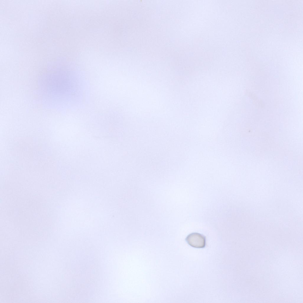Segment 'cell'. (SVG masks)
<instances>
[{
    "label": "cell",
    "instance_id": "1",
    "mask_svg": "<svg viewBox=\"0 0 303 303\" xmlns=\"http://www.w3.org/2000/svg\"><path fill=\"white\" fill-rule=\"evenodd\" d=\"M186 240L189 245L196 248H202L206 246V239L204 236L197 233H192L188 235Z\"/></svg>",
    "mask_w": 303,
    "mask_h": 303
}]
</instances>
